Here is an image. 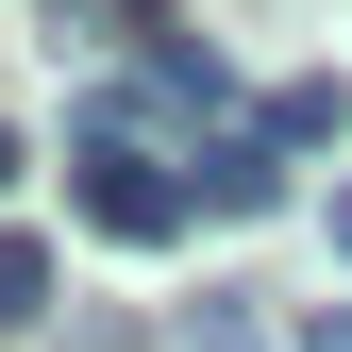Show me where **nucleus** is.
Segmentation results:
<instances>
[{"instance_id": "6e6552de", "label": "nucleus", "mask_w": 352, "mask_h": 352, "mask_svg": "<svg viewBox=\"0 0 352 352\" xmlns=\"http://www.w3.org/2000/svg\"><path fill=\"white\" fill-rule=\"evenodd\" d=\"M0 185H17V118H0Z\"/></svg>"}, {"instance_id": "7ed1b4c3", "label": "nucleus", "mask_w": 352, "mask_h": 352, "mask_svg": "<svg viewBox=\"0 0 352 352\" xmlns=\"http://www.w3.org/2000/svg\"><path fill=\"white\" fill-rule=\"evenodd\" d=\"M185 352H302V336H285L252 285H201V302H185Z\"/></svg>"}, {"instance_id": "20e7f679", "label": "nucleus", "mask_w": 352, "mask_h": 352, "mask_svg": "<svg viewBox=\"0 0 352 352\" xmlns=\"http://www.w3.org/2000/svg\"><path fill=\"white\" fill-rule=\"evenodd\" d=\"M352 135V84H285V101H269V151H336Z\"/></svg>"}, {"instance_id": "39448f33", "label": "nucleus", "mask_w": 352, "mask_h": 352, "mask_svg": "<svg viewBox=\"0 0 352 352\" xmlns=\"http://www.w3.org/2000/svg\"><path fill=\"white\" fill-rule=\"evenodd\" d=\"M17 319H51V252H34V235H0V336H17Z\"/></svg>"}, {"instance_id": "f257e3e1", "label": "nucleus", "mask_w": 352, "mask_h": 352, "mask_svg": "<svg viewBox=\"0 0 352 352\" xmlns=\"http://www.w3.org/2000/svg\"><path fill=\"white\" fill-rule=\"evenodd\" d=\"M67 201H84V235H118V252H168L185 235V151H151V118L135 101H84V151H67Z\"/></svg>"}, {"instance_id": "0eeeda50", "label": "nucleus", "mask_w": 352, "mask_h": 352, "mask_svg": "<svg viewBox=\"0 0 352 352\" xmlns=\"http://www.w3.org/2000/svg\"><path fill=\"white\" fill-rule=\"evenodd\" d=\"M336 269H352V185H336Z\"/></svg>"}, {"instance_id": "423d86ee", "label": "nucleus", "mask_w": 352, "mask_h": 352, "mask_svg": "<svg viewBox=\"0 0 352 352\" xmlns=\"http://www.w3.org/2000/svg\"><path fill=\"white\" fill-rule=\"evenodd\" d=\"M302 352H352V302H319V319H302Z\"/></svg>"}, {"instance_id": "f03ea898", "label": "nucleus", "mask_w": 352, "mask_h": 352, "mask_svg": "<svg viewBox=\"0 0 352 352\" xmlns=\"http://www.w3.org/2000/svg\"><path fill=\"white\" fill-rule=\"evenodd\" d=\"M185 201H201V218H269V201H285V151H269V118L201 135V151H185Z\"/></svg>"}]
</instances>
